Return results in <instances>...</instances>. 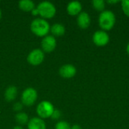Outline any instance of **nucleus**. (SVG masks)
<instances>
[{
  "label": "nucleus",
  "mask_w": 129,
  "mask_h": 129,
  "mask_svg": "<svg viewBox=\"0 0 129 129\" xmlns=\"http://www.w3.org/2000/svg\"><path fill=\"white\" fill-rule=\"evenodd\" d=\"M51 26L47 20L43 18H36L30 23V30L38 37H45L48 35Z\"/></svg>",
  "instance_id": "1"
},
{
  "label": "nucleus",
  "mask_w": 129,
  "mask_h": 129,
  "mask_svg": "<svg viewBox=\"0 0 129 129\" xmlns=\"http://www.w3.org/2000/svg\"><path fill=\"white\" fill-rule=\"evenodd\" d=\"M98 23L104 31H108L113 28L116 23V15L110 10H104L101 12L98 17Z\"/></svg>",
  "instance_id": "2"
},
{
  "label": "nucleus",
  "mask_w": 129,
  "mask_h": 129,
  "mask_svg": "<svg viewBox=\"0 0 129 129\" xmlns=\"http://www.w3.org/2000/svg\"><path fill=\"white\" fill-rule=\"evenodd\" d=\"M36 8L39 11V15L41 17V18L45 20L53 18L57 12V9L54 5L48 1L40 2L36 6Z\"/></svg>",
  "instance_id": "3"
},
{
  "label": "nucleus",
  "mask_w": 129,
  "mask_h": 129,
  "mask_svg": "<svg viewBox=\"0 0 129 129\" xmlns=\"http://www.w3.org/2000/svg\"><path fill=\"white\" fill-rule=\"evenodd\" d=\"M54 110V105L48 101H41L36 107V113L38 117L44 119L51 118L53 112Z\"/></svg>",
  "instance_id": "4"
},
{
  "label": "nucleus",
  "mask_w": 129,
  "mask_h": 129,
  "mask_svg": "<svg viewBox=\"0 0 129 129\" xmlns=\"http://www.w3.org/2000/svg\"><path fill=\"white\" fill-rule=\"evenodd\" d=\"M38 98L37 91L32 87L26 88L21 94V103L26 107H31L35 104Z\"/></svg>",
  "instance_id": "5"
},
{
  "label": "nucleus",
  "mask_w": 129,
  "mask_h": 129,
  "mask_svg": "<svg viewBox=\"0 0 129 129\" xmlns=\"http://www.w3.org/2000/svg\"><path fill=\"white\" fill-rule=\"evenodd\" d=\"M27 62L34 67L40 65L45 60V53L40 48H36L31 51L26 57Z\"/></svg>",
  "instance_id": "6"
},
{
  "label": "nucleus",
  "mask_w": 129,
  "mask_h": 129,
  "mask_svg": "<svg viewBox=\"0 0 129 129\" xmlns=\"http://www.w3.org/2000/svg\"><path fill=\"white\" fill-rule=\"evenodd\" d=\"M57 47V40L52 35H48L42 38L41 41V48L46 53H51L55 50Z\"/></svg>",
  "instance_id": "7"
},
{
  "label": "nucleus",
  "mask_w": 129,
  "mask_h": 129,
  "mask_svg": "<svg viewBox=\"0 0 129 129\" xmlns=\"http://www.w3.org/2000/svg\"><path fill=\"white\" fill-rule=\"evenodd\" d=\"M92 40L94 45L99 47H103L107 45L110 42V36L106 31L98 30L92 36Z\"/></svg>",
  "instance_id": "8"
},
{
  "label": "nucleus",
  "mask_w": 129,
  "mask_h": 129,
  "mask_svg": "<svg viewBox=\"0 0 129 129\" xmlns=\"http://www.w3.org/2000/svg\"><path fill=\"white\" fill-rule=\"evenodd\" d=\"M59 74L63 79H71L76 74V68L73 64H64L59 69Z\"/></svg>",
  "instance_id": "9"
},
{
  "label": "nucleus",
  "mask_w": 129,
  "mask_h": 129,
  "mask_svg": "<svg viewBox=\"0 0 129 129\" xmlns=\"http://www.w3.org/2000/svg\"><path fill=\"white\" fill-rule=\"evenodd\" d=\"M77 24L81 29H87L90 24H91V17L90 15L85 12V11H82L78 16H77Z\"/></svg>",
  "instance_id": "10"
},
{
  "label": "nucleus",
  "mask_w": 129,
  "mask_h": 129,
  "mask_svg": "<svg viewBox=\"0 0 129 129\" xmlns=\"http://www.w3.org/2000/svg\"><path fill=\"white\" fill-rule=\"evenodd\" d=\"M82 9V5L79 1H73L68 3L67 6V11L71 16H78Z\"/></svg>",
  "instance_id": "11"
},
{
  "label": "nucleus",
  "mask_w": 129,
  "mask_h": 129,
  "mask_svg": "<svg viewBox=\"0 0 129 129\" xmlns=\"http://www.w3.org/2000/svg\"><path fill=\"white\" fill-rule=\"evenodd\" d=\"M27 129H47L45 121L39 117H33L29 120Z\"/></svg>",
  "instance_id": "12"
},
{
  "label": "nucleus",
  "mask_w": 129,
  "mask_h": 129,
  "mask_svg": "<svg viewBox=\"0 0 129 129\" xmlns=\"http://www.w3.org/2000/svg\"><path fill=\"white\" fill-rule=\"evenodd\" d=\"M17 94H18V91L17 87H15L14 85H10L5 91L4 93L5 100L8 102H12L16 99Z\"/></svg>",
  "instance_id": "13"
},
{
  "label": "nucleus",
  "mask_w": 129,
  "mask_h": 129,
  "mask_svg": "<svg viewBox=\"0 0 129 129\" xmlns=\"http://www.w3.org/2000/svg\"><path fill=\"white\" fill-rule=\"evenodd\" d=\"M50 32L51 33L53 36H54V37H60V36H63L65 34L66 28L62 23H54L51 26Z\"/></svg>",
  "instance_id": "14"
},
{
  "label": "nucleus",
  "mask_w": 129,
  "mask_h": 129,
  "mask_svg": "<svg viewBox=\"0 0 129 129\" xmlns=\"http://www.w3.org/2000/svg\"><path fill=\"white\" fill-rule=\"evenodd\" d=\"M18 6L20 10L25 12H31L32 10L36 8L34 2L32 0H21L18 2Z\"/></svg>",
  "instance_id": "15"
},
{
  "label": "nucleus",
  "mask_w": 129,
  "mask_h": 129,
  "mask_svg": "<svg viewBox=\"0 0 129 129\" xmlns=\"http://www.w3.org/2000/svg\"><path fill=\"white\" fill-rule=\"evenodd\" d=\"M29 116L27 115V113H24V112H20V113H17V114L15 115V121L18 124V125H27V123L29 122Z\"/></svg>",
  "instance_id": "16"
},
{
  "label": "nucleus",
  "mask_w": 129,
  "mask_h": 129,
  "mask_svg": "<svg viewBox=\"0 0 129 129\" xmlns=\"http://www.w3.org/2000/svg\"><path fill=\"white\" fill-rule=\"evenodd\" d=\"M93 8L98 11H104L105 8V2L104 0H94L91 2Z\"/></svg>",
  "instance_id": "17"
},
{
  "label": "nucleus",
  "mask_w": 129,
  "mask_h": 129,
  "mask_svg": "<svg viewBox=\"0 0 129 129\" xmlns=\"http://www.w3.org/2000/svg\"><path fill=\"white\" fill-rule=\"evenodd\" d=\"M55 129H72V126L65 121H59L55 125Z\"/></svg>",
  "instance_id": "18"
},
{
  "label": "nucleus",
  "mask_w": 129,
  "mask_h": 129,
  "mask_svg": "<svg viewBox=\"0 0 129 129\" xmlns=\"http://www.w3.org/2000/svg\"><path fill=\"white\" fill-rule=\"evenodd\" d=\"M121 6L124 14L129 17V0H123L121 2Z\"/></svg>",
  "instance_id": "19"
},
{
  "label": "nucleus",
  "mask_w": 129,
  "mask_h": 129,
  "mask_svg": "<svg viewBox=\"0 0 129 129\" xmlns=\"http://www.w3.org/2000/svg\"><path fill=\"white\" fill-rule=\"evenodd\" d=\"M60 117H61V112L59 110L54 109V110L51 116V119H52L53 120H58Z\"/></svg>",
  "instance_id": "20"
},
{
  "label": "nucleus",
  "mask_w": 129,
  "mask_h": 129,
  "mask_svg": "<svg viewBox=\"0 0 129 129\" xmlns=\"http://www.w3.org/2000/svg\"><path fill=\"white\" fill-rule=\"evenodd\" d=\"M23 104L21 102H17V103H15L14 104L13 108H14V111H16L17 113H20V112H21V110L23 109Z\"/></svg>",
  "instance_id": "21"
},
{
  "label": "nucleus",
  "mask_w": 129,
  "mask_h": 129,
  "mask_svg": "<svg viewBox=\"0 0 129 129\" xmlns=\"http://www.w3.org/2000/svg\"><path fill=\"white\" fill-rule=\"evenodd\" d=\"M31 14H32V15H33V16H37V15H39V11H38V9H37V8H36V7L34 9H33V10H32Z\"/></svg>",
  "instance_id": "22"
},
{
  "label": "nucleus",
  "mask_w": 129,
  "mask_h": 129,
  "mask_svg": "<svg viewBox=\"0 0 129 129\" xmlns=\"http://www.w3.org/2000/svg\"><path fill=\"white\" fill-rule=\"evenodd\" d=\"M72 129H81V127L79 125H74L72 126Z\"/></svg>",
  "instance_id": "23"
},
{
  "label": "nucleus",
  "mask_w": 129,
  "mask_h": 129,
  "mask_svg": "<svg viewBox=\"0 0 129 129\" xmlns=\"http://www.w3.org/2000/svg\"><path fill=\"white\" fill-rule=\"evenodd\" d=\"M107 2L110 3V4H115V3L119 2V1H117V0H115V1H107Z\"/></svg>",
  "instance_id": "24"
},
{
  "label": "nucleus",
  "mask_w": 129,
  "mask_h": 129,
  "mask_svg": "<svg viewBox=\"0 0 129 129\" xmlns=\"http://www.w3.org/2000/svg\"><path fill=\"white\" fill-rule=\"evenodd\" d=\"M13 129H23V128L22 126H20V125H17L14 126Z\"/></svg>",
  "instance_id": "25"
},
{
  "label": "nucleus",
  "mask_w": 129,
  "mask_h": 129,
  "mask_svg": "<svg viewBox=\"0 0 129 129\" xmlns=\"http://www.w3.org/2000/svg\"><path fill=\"white\" fill-rule=\"evenodd\" d=\"M126 51H127L128 54L129 55V42L128 43V45H127V47H126Z\"/></svg>",
  "instance_id": "26"
},
{
  "label": "nucleus",
  "mask_w": 129,
  "mask_h": 129,
  "mask_svg": "<svg viewBox=\"0 0 129 129\" xmlns=\"http://www.w3.org/2000/svg\"><path fill=\"white\" fill-rule=\"evenodd\" d=\"M1 18H2V10L0 9V20H1Z\"/></svg>",
  "instance_id": "27"
}]
</instances>
